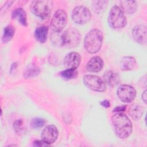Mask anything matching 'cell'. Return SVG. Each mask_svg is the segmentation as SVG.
I'll use <instances>...</instances> for the list:
<instances>
[{"label": "cell", "mask_w": 147, "mask_h": 147, "mask_svg": "<svg viewBox=\"0 0 147 147\" xmlns=\"http://www.w3.org/2000/svg\"><path fill=\"white\" fill-rule=\"evenodd\" d=\"M112 123L117 136L121 139L128 137L132 131V124L127 116L122 113L114 114L111 118Z\"/></svg>", "instance_id": "1"}, {"label": "cell", "mask_w": 147, "mask_h": 147, "mask_svg": "<svg viewBox=\"0 0 147 147\" xmlns=\"http://www.w3.org/2000/svg\"><path fill=\"white\" fill-rule=\"evenodd\" d=\"M103 38V33L100 30L97 29L91 30L84 39L85 49L91 54L98 52L102 47Z\"/></svg>", "instance_id": "2"}, {"label": "cell", "mask_w": 147, "mask_h": 147, "mask_svg": "<svg viewBox=\"0 0 147 147\" xmlns=\"http://www.w3.org/2000/svg\"><path fill=\"white\" fill-rule=\"evenodd\" d=\"M107 20L110 27L115 29L123 28L127 24V19L124 13L119 7L116 5L110 9Z\"/></svg>", "instance_id": "3"}, {"label": "cell", "mask_w": 147, "mask_h": 147, "mask_svg": "<svg viewBox=\"0 0 147 147\" xmlns=\"http://www.w3.org/2000/svg\"><path fill=\"white\" fill-rule=\"evenodd\" d=\"M52 3L49 1L35 0L30 5V9L36 16L42 19L48 18L51 13Z\"/></svg>", "instance_id": "4"}, {"label": "cell", "mask_w": 147, "mask_h": 147, "mask_svg": "<svg viewBox=\"0 0 147 147\" xmlns=\"http://www.w3.org/2000/svg\"><path fill=\"white\" fill-rule=\"evenodd\" d=\"M61 44L65 47L73 48L76 47L81 40V35L75 28L67 29L61 35Z\"/></svg>", "instance_id": "5"}, {"label": "cell", "mask_w": 147, "mask_h": 147, "mask_svg": "<svg viewBox=\"0 0 147 147\" xmlns=\"http://www.w3.org/2000/svg\"><path fill=\"white\" fill-rule=\"evenodd\" d=\"M84 85L89 89L98 92H104L106 90V84L100 77L94 75H87L84 76Z\"/></svg>", "instance_id": "6"}, {"label": "cell", "mask_w": 147, "mask_h": 147, "mask_svg": "<svg viewBox=\"0 0 147 147\" xmlns=\"http://www.w3.org/2000/svg\"><path fill=\"white\" fill-rule=\"evenodd\" d=\"M91 17L90 10L83 6H78L75 7L71 14V17L74 22L76 24L82 25L87 23Z\"/></svg>", "instance_id": "7"}, {"label": "cell", "mask_w": 147, "mask_h": 147, "mask_svg": "<svg viewBox=\"0 0 147 147\" xmlns=\"http://www.w3.org/2000/svg\"><path fill=\"white\" fill-rule=\"evenodd\" d=\"M67 23V13L61 9L57 10L53 16L51 25L52 30L57 33L61 32L65 27Z\"/></svg>", "instance_id": "8"}, {"label": "cell", "mask_w": 147, "mask_h": 147, "mask_svg": "<svg viewBox=\"0 0 147 147\" xmlns=\"http://www.w3.org/2000/svg\"><path fill=\"white\" fill-rule=\"evenodd\" d=\"M117 94L121 101L125 103H130L136 98V91L130 85L121 84L118 88Z\"/></svg>", "instance_id": "9"}, {"label": "cell", "mask_w": 147, "mask_h": 147, "mask_svg": "<svg viewBox=\"0 0 147 147\" xmlns=\"http://www.w3.org/2000/svg\"><path fill=\"white\" fill-rule=\"evenodd\" d=\"M58 137V130L53 125L47 126L42 130L41 135L42 141L45 143L50 145L54 143Z\"/></svg>", "instance_id": "10"}, {"label": "cell", "mask_w": 147, "mask_h": 147, "mask_svg": "<svg viewBox=\"0 0 147 147\" xmlns=\"http://www.w3.org/2000/svg\"><path fill=\"white\" fill-rule=\"evenodd\" d=\"M81 61V56L79 53L72 52L68 53L64 59V65L67 69H76Z\"/></svg>", "instance_id": "11"}, {"label": "cell", "mask_w": 147, "mask_h": 147, "mask_svg": "<svg viewBox=\"0 0 147 147\" xmlns=\"http://www.w3.org/2000/svg\"><path fill=\"white\" fill-rule=\"evenodd\" d=\"M146 28L144 25H137L132 30V35L135 41L142 45L146 43Z\"/></svg>", "instance_id": "12"}, {"label": "cell", "mask_w": 147, "mask_h": 147, "mask_svg": "<svg viewBox=\"0 0 147 147\" xmlns=\"http://www.w3.org/2000/svg\"><path fill=\"white\" fill-rule=\"evenodd\" d=\"M103 60L99 56H94L90 59L86 65V69L91 72H98L103 67Z\"/></svg>", "instance_id": "13"}, {"label": "cell", "mask_w": 147, "mask_h": 147, "mask_svg": "<svg viewBox=\"0 0 147 147\" xmlns=\"http://www.w3.org/2000/svg\"><path fill=\"white\" fill-rule=\"evenodd\" d=\"M103 81L109 86L114 87L120 82V76L113 71H107L103 74Z\"/></svg>", "instance_id": "14"}, {"label": "cell", "mask_w": 147, "mask_h": 147, "mask_svg": "<svg viewBox=\"0 0 147 147\" xmlns=\"http://www.w3.org/2000/svg\"><path fill=\"white\" fill-rule=\"evenodd\" d=\"M11 18L17 20L22 26H28L26 14L22 8L18 7L13 10L11 13Z\"/></svg>", "instance_id": "15"}, {"label": "cell", "mask_w": 147, "mask_h": 147, "mask_svg": "<svg viewBox=\"0 0 147 147\" xmlns=\"http://www.w3.org/2000/svg\"><path fill=\"white\" fill-rule=\"evenodd\" d=\"M128 113L134 120H138L143 115L144 107L138 104H133L129 107Z\"/></svg>", "instance_id": "16"}, {"label": "cell", "mask_w": 147, "mask_h": 147, "mask_svg": "<svg viewBox=\"0 0 147 147\" xmlns=\"http://www.w3.org/2000/svg\"><path fill=\"white\" fill-rule=\"evenodd\" d=\"M136 65V60L132 56L123 57L120 62V67L122 71L133 69Z\"/></svg>", "instance_id": "17"}, {"label": "cell", "mask_w": 147, "mask_h": 147, "mask_svg": "<svg viewBox=\"0 0 147 147\" xmlns=\"http://www.w3.org/2000/svg\"><path fill=\"white\" fill-rule=\"evenodd\" d=\"M48 28L47 26H40L37 27L34 31L36 40L40 43H44L47 38Z\"/></svg>", "instance_id": "18"}, {"label": "cell", "mask_w": 147, "mask_h": 147, "mask_svg": "<svg viewBox=\"0 0 147 147\" xmlns=\"http://www.w3.org/2000/svg\"><path fill=\"white\" fill-rule=\"evenodd\" d=\"M121 10L123 13L131 14L135 13L137 9V4L134 1H121Z\"/></svg>", "instance_id": "19"}, {"label": "cell", "mask_w": 147, "mask_h": 147, "mask_svg": "<svg viewBox=\"0 0 147 147\" xmlns=\"http://www.w3.org/2000/svg\"><path fill=\"white\" fill-rule=\"evenodd\" d=\"M15 33V29L14 28L9 25L5 27L3 29V32L2 34V40L3 42L6 43L10 41L12 38L13 37Z\"/></svg>", "instance_id": "20"}, {"label": "cell", "mask_w": 147, "mask_h": 147, "mask_svg": "<svg viewBox=\"0 0 147 147\" xmlns=\"http://www.w3.org/2000/svg\"><path fill=\"white\" fill-rule=\"evenodd\" d=\"M108 1H94L91 3L93 11L98 14L103 11L107 6Z\"/></svg>", "instance_id": "21"}, {"label": "cell", "mask_w": 147, "mask_h": 147, "mask_svg": "<svg viewBox=\"0 0 147 147\" xmlns=\"http://www.w3.org/2000/svg\"><path fill=\"white\" fill-rule=\"evenodd\" d=\"M61 76L64 79H72L76 78L78 75V72L76 69H66L60 73Z\"/></svg>", "instance_id": "22"}, {"label": "cell", "mask_w": 147, "mask_h": 147, "mask_svg": "<svg viewBox=\"0 0 147 147\" xmlns=\"http://www.w3.org/2000/svg\"><path fill=\"white\" fill-rule=\"evenodd\" d=\"M40 73V69L34 65H30L24 73L25 78H31L37 76Z\"/></svg>", "instance_id": "23"}, {"label": "cell", "mask_w": 147, "mask_h": 147, "mask_svg": "<svg viewBox=\"0 0 147 147\" xmlns=\"http://www.w3.org/2000/svg\"><path fill=\"white\" fill-rule=\"evenodd\" d=\"M45 123V121L43 118H35L32 119L30 122V126L34 129H37L42 127Z\"/></svg>", "instance_id": "24"}, {"label": "cell", "mask_w": 147, "mask_h": 147, "mask_svg": "<svg viewBox=\"0 0 147 147\" xmlns=\"http://www.w3.org/2000/svg\"><path fill=\"white\" fill-rule=\"evenodd\" d=\"M22 121L21 119H18V120H17L14 123V125H13V127H14V129L16 131V133H20L21 131L22 130V129H21L22 128Z\"/></svg>", "instance_id": "25"}, {"label": "cell", "mask_w": 147, "mask_h": 147, "mask_svg": "<svg viewBox=\"0 0 147 147\" xmlns=\"http://www.w3.org/2000/svg\"><path fill=\"white\" fill-rule=\"evenodd\" d=\"M49 145L45 143L43 141L40 140H35L33 142V146H48Z\"/></svg>", "instance_id": "26"}, {"label": "cell", "mask_w": 147, "mask_h": 147, "mask_svg": "<svg viewBox=\"0 0 147 147\" xmlns=\"http://www.w3.org/2000/svg\"><path fill=\"white\" fill-rule=\"evenodd\" d=\"M126 109V105H122L120 106H117L115 108H114L113 110V112L121 113V111H125Z\"/></svg>", "instance_id": "27"}, {"label": "cell", "mask_w": 147, "mask_h": 147, "mask_svg": "<svg viewBox=\"0 0 147 147\" xmlns=\"http://www.w3.org/2000/svg\"><path fill=\"white\" fill-rule=\"evenodd\" d=\"M100 105L105 108H109L110 106V103L108 100H104L100 102Z\"/></svg>", "instance_id": "28"}, {"label": "cell", "mask_w": 147, "mask_h": 147, "mask_svg": "<svg viewBox=\"0 0 147 147\" xmlns=\"http://www.w3.org/2000/svg\"><path fill=\"white\" fill-rule=\"evenodd\" d=\"M142 99L144 102L146 104V90H145L142 94Z\"/></svg>", "instance_id": "29"}]
</instances>
